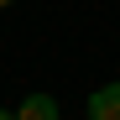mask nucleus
I'll return each instance as SVG.
<instances>
[{
  "label": "nucleus",
  "mask_w": 120,
  "mask_h": 120,
  "mask_svg": "<svg viewBox=\"0 0 120 120\" xmlns=\"http://www.w3.org/2000/svg\"><path fill=\"white\" fill-rule=\"evenodd\" d=\"M89 120H120V78L89 94Z\"/></svg>",
  "instance_id": "obj_1"
},
{
  "label": "nucleus",
  "mask_w": 120,
  "mask_h": 120,
  "mask_svg": "<svg viewBox=\"0 0 120 120\" xmlns=\"http://www.w3.org/2000/svg\"><path fill=\"white\" fill-rule=\"evenodd\" d=\"M16 120H57V99L52 94H26L16 105Z\"/></svg>",
  "instance_id": "obj_2"
},
{
  "label": "nucleus",
  "mask_w": 120,
  "mask_h": 120,
  "mask_svg": "<svg viewBox=\"0 0 120 120\" xmlns=\"http://www.w3.org/2000/svg\"><path fill=\"white\" fill-rule=\"evenodd\" d=\"M0 120H16V110H0Z\"/></svg>",
  "instance_id": "obj_3"
},
{
  "label": "nucleus",
  "mask_w": 120,
  "mask_h": 120,
  "mask_svg": "<svg viewBox=\"0 0 120 120\" xmlns=\"http://www.w3.org/2000/svg\"><path fill=\"white\" fill-rule=\"evenodd\" d=\"M5 5H11V0H0V11H5Z\"/></svg>",
  "instance_id": "obj_4"
}]
</instances>
